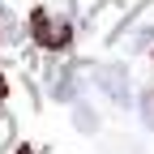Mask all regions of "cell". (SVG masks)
<instances>
[{"instance_id": "6da1fadb", "label": "cell", "mask_w": 154, "mask_h": 154, "mask_svg": "<svg viewBox=\"0 0 154 154\" xmlns=\"http://www.w3.org/2000/svg\"><path fill=\"white\" fill-rule=\"evenodd\" d=\"M30 34H34L38 47L64 51V47L73 43V22L60 17V13H51V9H34V13H30Z\"/></svg>"}, {"instance_id": "7a4b0ae2", "label": "cell", "mask_w": 154, "mask_h": 154, "mask_svg": "<svg viewBox=\"0 0 154 154\" xmlns=\"http://www.w3.org/2000/svg\"><path fill=\"white\" fill-rule=\"evenodd\" d=\"M94 86L103 99H111L116 107L133 103V86H128V69L124 64H94Z\"/></svg>"}, {"instance_id": "3957f363", "label": "cell", "mask_w": 154, "mask_h": 154, "mask_svg": "<svg viewBox=\"0 0 154 154\" xmlns=\"http://www.w3.org/2000/svg\"><path fill=\"white\" fill-rule=\"evenodd\" d=\"M47 82H51V99H69V103H77V69H73V64H51Z\"/></svg>"}, {"instance_id": "277c9868", "label": "cell", "mask_w": 154, "mask_h": 154, "mask_svg": "<svg viewBox=\"0 0 154 154\" xmlns=\"http://www.w3.org/2000/svg\"><path fill=\"white\" fill-rule=\"evenodd\" d=\"M73 120H77V128H82V133H99V116H94V107H90L86 99L73 103Z\"/></svg>"}, {"instance_id": "5b68a950", "label": "cell", "mask_w": 154, "mask_h": 154, "mask_svg": "<svg viewBox=\"0 0 154 154\" xmlns=\"http://www.w3.org/2000/svg\"><path fill=\"white\" fill-rule=\"evenodd\" d=\"M128 47H133V51H146V47H154V22H150V26H137V34L128 38Z\"/></svg>"}, {"instance_id": "8992f818", "label": "cell", "mask_w": 154, "mask_h": 154, "mask_svg": "<svg viewBox=\"0 0 154 154\" xmlns=\"http://www.w3.org/2000/svg\"><path fill=\"white\" fill-rule=\"evenodd\" d=\"M107 0H73V9H77V17H94V9H103Z\"/></svg>"}, {"instance_id": "52a82bcc", "label": "cell", "mask_w": 154, "mask_h": 154, "mask_svg": "<svg viewBox=\"0 0 154 154\" xmlns=\"http://www.w3.org/2000/svg\"><path fill=\"white\" fill-rule=\"evenodd\" d=\"M141 120L154 128V90H146V94H141Z\"/></svg>"}, {"instance_id": "ba28073f", "label": "cell", "mask_w": 154, "mask_h": 154, "mask_svg": "<svg viewBox=\"0 0 154 154\" xmlns=\"http://www.w3.org/2000/svg\"><path fill=\"white\" fill-rule=\"evenodd\" d=\"M9 141H13V120H9V116H0V154L9 150Z\"/></svg>"}]
</instances>
